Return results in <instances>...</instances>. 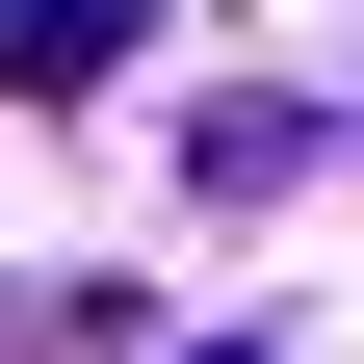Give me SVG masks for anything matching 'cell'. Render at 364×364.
<instances>
[{"mask_svg": "<svg viewBox=\"0 0 364 364\" xmlns=\"http://www.w3.org/2000/svg\"><path fill=\"white\" fill-rule=\"evenodd\" d=\"M105 53H130V0H0V78H26V105H78Z\"/></svg>", "mask_w": 364, "mask_h": 364, "instance_id": "1", "label": "cell"}, {"mask_svg": "<svg viewBox=\"0 0 364 364\" xmlns=\"http://www.w3.org/2000/svg\"><path fill=\"white\" fill-rule=\"evenodd\" d=\"M208 364H287V338H208Z\"/></svg>", "mask_w": 364, "mask_h": 364, "instance_id": "2", "label": "cell"}]
</instances>
